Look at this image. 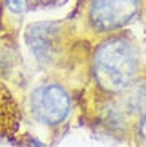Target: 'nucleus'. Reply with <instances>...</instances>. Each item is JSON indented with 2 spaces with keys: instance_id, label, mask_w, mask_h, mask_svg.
Wrapping results in <instances>:
<instances>
[{
  "instance_id": "39448f33",
  "label": "nucleus",
  "mask_w": 146,
  "mask_h": 147,
  "mask_svg": "<svg viewBox=\"0 0 146 147\" xmlns=\"http://www.w3.org/2000/svg\"><path fill=\"white\" fill-rule=\"evenodd\" d=\"M7 7H8V10H10L11 13L19 15V13H23V11L26 10L27 0H7Z\"/></svg>"
},
{
  "instance_id": "423d86ee",
  "label": "nucleus",
  "mask_w": 146,
  "mask_h": 147,
  "mask_svg": "<svg viewBox=\"0 0 146 147\" xmlns=\"http://www.w3.org/2000/svg\"><path fill=\"white\" fill-rule=\"evenodd\" d=\"M140 136H141V139L146 142V114H145V117H143L141 123H140Z\"/></svg>"
},
{
  "instance_id": "f03ea898",
  "label": "nucleus",
  "mask_w": 146,
  "mask_h": 147,
  "mask_svg": "<svg viewBox=\"0 0 146 147\" xmlns=\"http://www.w3.org/2000/svg\"><path fill=\"white\" fill-rule=\"evenodd\" d=\"M32 112L45 125H58L69 114V96L56 83L44 85L32 93Z\"/></svg>"
},
{
  "instance_id": "20e7f679",
  "label": "nucleus",
  "mask_w": 146,
  "mask_h": 147,
  "mask_svg": "<svg viewBox=\"0 0 146 147\" xmlns=\"http://www.w3.org/2000/svg\"><path fill=\"white\" fill-rule=\"evenodd\" d=\"M51 27H53V24H35L29 29L27 40L31 43V48L39 58L47 56L48 50L51 48V32H53Z\"/></svg>"
},
{
  "instance_id": "0eeeda50",
  "label": "nucleus",
  "mask_w": 146,
  "mask_h": 147,
  "mask_svg": "<svg viewBox=\"0 0 146 147\" xmlns=\"http://www.w3.org/2000/svg\"><path fill=\"white\" fill-rule=\"evenodd\" d=\"M39 3H44V5H50V3H56L59 0H37Z\"/></svg>"
},
{
  "instance_id": "7ed1b4c3",
  "label": "nucleus",
  "mask_w": 146,
  "mask_h": 147,
  "mask_svg": "<svg viewBox=\"0 0 146 147\" xmlns=\"http://www.w3.org/2000/svg\"><path fill=\"white\" fill-rule=\"evenodd\" d=\"M138 13V0H93L90 21L100 30H113L125 26Z\"/></svg>"
},
{
  "instance_id": "f257e3e1",
  "label": "nucleus",
  "mask_w": 146,
  "mask_h": 147,
  "mask_svg": "<svg viewBox=\"0 0 146 147\" xmlns=\"http://www.w3.org/2000/svg\"><path fill=\"white\" fill-rule=\"evenodd\" d=\"M98 83L108 91L128 88L138 72V51L127 38L114 37L100 45L93 59Z\"/></svg>"
},
{
  "instance_id": "6e6552de",
  "label": "nucleus",
  "mask_w": 146,
  "mask_h": 147,
  "mask_svg": "<svg viewBox=\"0 0 146 147\" xmlns=\"http://www.w3.org/2000/svg\"><path fill=\"white\" fill-rule=\"evenodd\" d=\"M31 147H45V146H44L42 142H39V141L34 139V141H32V144H31Z\"/></svg>"
}]
</instances>
